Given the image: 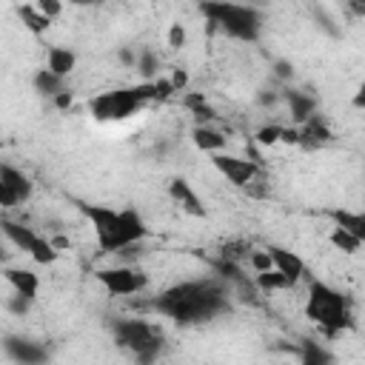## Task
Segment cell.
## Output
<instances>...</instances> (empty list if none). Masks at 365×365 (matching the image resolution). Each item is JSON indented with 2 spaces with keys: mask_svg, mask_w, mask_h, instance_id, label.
Here are the masks:
<instances>
[{
  "mask_svg": "<svg viewBox=\"0 0 365 365\" xmlns=\"http://www.w3.org/2000/svg\"><path fill=\"white\" fill-rule=\"evenodd\" d=\"M225 305L222 288L211 279H197V282H180L168 291L160 294L157 311L171 317L174 322H202L211 319L220 308Z\"/></svg>",
  "mask_w": 365,
  "mask_h": 365,
  "instance_id": "1",
  "label": "cell"
},
{
  "mask_svg": "<svg viewBox=\"0 0 365 365\" xmlns=\"http://www.w3.org/2000/svg\"><path fill=\"white\" fill-rule=\"evenodd\" d=\"M83 214L88 217L94 234H97V245L103 254H120L131 245H137L148 228L143 222V217L134 208H108V205H83Z\"/></svg>",
  "mask_w": 365,
  "mask_h": 365,
  "instance_id": "2",
  "label": "cell"
},
{
  "mask_svg": "<svg viewBox=\"0 0 365 365\" xmlns=\"http://www.w3.org/2000/svg\"><path fill=\"white\" fill-rule=\"evenodd\" d=\"M200 11L217 26L222 29L228 37L234 40H245V43H254L259 40V31H262V14L251 6H242V3H231V0H205L200 6Z\"/></svg>",
  "mask_w": 365,
  "mask_h": 365,
  "instance_id": "3",
  "label": "cell"
},
{
  "mask_svg": "<svg viewBox=\"0 0 365 365\" xmlns=\"http://www.w3.org/2000/svg\"><path fill=\"white\" fill-rule=\"evenodd\" d=\"M305 317L317 322L325 334H336L351 325V305L336 288L314 279L308 288V299H305Z\"/></svg>",
  "mask_w": 365,
  "mask_h": 365,
  "instance_id": "4",
  "label": "cell"
},
{
  "mask_svg": "<svg viewBox=\"0 0 365 365\" xmlns=\"http://www.w3.org/2000/svg\"><path fill=\"white\" fill-rule=\"evenodd\" d=\"M143 108V100L137 97L134 86L131 88H111V91H103L97 97H91L88 103V111L94 120L100 123H120L131 114H137Z\"/></svg>",
  "mask_w": 365,
  "mask_h": 365,
  "instance_id": "5",
  "label": "cell"
},
{
  "mask_svg": "<svg viewBox=\"0 0 365 365\" xmlns=\"http://www.w3.org/2000/svg\"><path fill=\"white\" fill-rule=\"evenodd\" d=\"M97 282L111 297H131L148 288V274L137 265H114V268H100Z\"/></svg>",
  "mask_w": 365,
  "mask_h": 365,
  "instance_id": "6",
  "label": "cell"
},
{
  "mask_svg": "<svg viewBox=\"0 0 365 365\" xmlns=\"http://www.w3.org/2000/svg\"><path fill=\"white\" fill-rule=\"evenodd\" d=\"M114 334L120 339V345L131 348L140 359H151L154 351L160 348V336H157V328L148 325L145 319H120L114 325Z\"/></svg>",
  "mask_w": 365,
  "mask_h": 365,
  "instance_id": "7",
  "label": "cell"
},
{
  "mask_svg": "<svg viewBox=\"0 0 365 365\" xmlns=\"http://www.w3.org/2000/svg\"><path fill=\"white\" fill-rule=\"evenodd\" d=\"M211 165L237 188H245L257 174H259V165L254 160H245V157H234V154H225V151H217L211 154Z\"/></svg>",
  "mask_w": 365,
  "mask_h": 365,
  "instance_id": "8",
  "label": "cell"
},
{
  "mask_svg": "<svg viewBox=\"0 0 365 365\" xmlns=\"http://www.w3.org/2000/svg\"><path fill=\"white\" fill-rule=\"evenodd\" d=\"M31 191H34V185L23 171H17L9 163L0 165V205L3 208H14V205L26 202L31 197Z\"/></svg>",
  "mask_w": 365,
  "mask_h": 365,
  "instance_id": "9",
  "label": "cell"
},
{
  "mask_svg": "<svg viewBox=\"0 0 365 365\" xmlns=\"http://www.w3.org/2000/svg\"><path fill=\"white\" fill-rule=\"evenodd\" d=\"M168 194H171V200H174L182 211H188L191 217H205V205L200 202V197H197V191L191 188L188 180L174 177V180L168 182Z\"/></svg>",
  "mask_w": 365,
  "mask_h": 365,
  "instance_id": "10",
  "label": "cell"
},
{
  "mask_svg": "<svg viewBox=\"0 0 365 365\" xmlns=\"http://www.w3.org/2000/svg\"><path fill=\"white\" fill-rule=\"evenodd\" d=\"M268 254H271V259H274V268H277V271H282L294 285L305 277V262H302V257H299L297 251L282 248V245H271V248H268Z\"/></svg>",
  "mask_w": 365,
  "mask_h": 365,
  "instance_id": "11",
  "label": "cell"
},
{
  "mask_svg": "<svg viewBox=\"0 0 365 365\" xmlns=\"http://www.w3.org/2000/svg\"><path fill=\"white\" fill-rule=\"evenodd\" d=\"M191 140H194V145L200 148V151H205V154H217V151H225V134L222 131H217L214 125H208V123H200V125H194L191 128Z\"/></svg>",
  "mask_w": 365,
  "mask_h": 365,
  "instance_id": "12",
  "label": "cell"
},
{
  "mask_svg": "<svg viewBox=\"0 0 365 365\" xmlns=\"http://www.w3.org/2000/svg\"><path fill=\"white\" fill-rule=\"evenodd\" d=\"M6 282H9L17 294H23V297H29V299H34L37 291H40V277H37L34 271H29V268H6Z\"/></svg>",
  "mask_w": 365,
  "mask_h": 365,
  "instance_id": "13",
  "label": "cell"
},
{
  "mask_svg": "<svg viewBox=\"0 0 365 365\" xmlns=\"http://www.w3.org/2000/svg\"><path fill=\"white\" fill-rule=\"evenodd\" d=\"M6 354L14 362H23V365H34V362H43L48 356L46 348H40L34 342H26V339H9L6 342Z\"/></svg>",
  "mask_w": 365,
  "mask_h": 365,
  "instance_id": "14",
  "label": "cell"
},
{
  "mask_svg": "<svg viewBox=\"0 0 365 365\" xmlns=\"http://www.w3.org/2000/svg\"><path fill=\"white\" fill-rule=\"evenodd\" d=\"M74 66H77V54H74L71 48H66V46H51V48L46 51V68H51L54 74L68 77V74L74 71Z\"/></svg>",
  "mask_w": 365,
  "mask_h": 365,
  "instance_id": "15",
  "label": "cell"
},
{
  "mask_svg": "<svg viewBox=\"0 0 365 365\" xmlns=\"http://www.w3.org/2000/svg\"><path fill=\"white\" fill-rule=\"evenodd\" d=\"M3 234H6V240L9 242H14L20 251H31L34 248V242L40 240V234H34L29 225H23V222H14V220H3Z\"/></svg>",
  "mask_w": 365,
  "mask_h": 365,
  "instance_id": "16",
  "label": "cell"
},
{
  "mask_svg": "<svg viewBox=\"0 0 365 365\" xmlns=\"http://www.w3.org/2000/svg\"><path fill=\"white\" fill-rule=\"evenodd\" d=\"M334 225H342L345 231H351L354 237H359L365 242V211H348V208H334L328 211Z\"/></svg>",
  "mask_w": 365,
  "mask_h": 365,
  "instance_id": "17",
  "label": "cell"
},
{
  "mask_svg": "<svg viewBox=\"0 0 365 365\" xmlns=\"http://www.w3.org/2000/svg\"><path fill=\"white\" fill-rule=\"evenodd\" d=\"M17 17L23 20V26L31 31V34H46L51 29V17L43 14L34 3H26V6H17Z\"/></svg>",
  "mask_w": 365,
  "mask_h": 365,
  "instance_id": "18",
  "label": "cell"
},
{
  "mask_svg": "<svg viewBox=\"0 0 365 365\" xmlns=\"http://www.w3.org/2000/svg\"><path fill=\"white\" fill-rule=\"evenodd\" d=\"M288 106H291L297 125H302L305 120H311L317 114V100L311 94H302V91H288Z\"/></svg>",
  "mask_w": 365,
  "mask_h": 365,
  "instance_id": "19",
  "label": "cell"
},
{
  "mask_svg": "<svg viewBox=\"0 0 365 365\" xmlns=\"http://www.w3.org/2000/svg\"><path fill=\"white\" fill-rule=\"evenodd\" d=\"M299 131H302V143H305V145H319V143L334 140L331 128L322 123V117H319V114H314L311 120H305V123L299 125Z\"/></svg>",
  "mask_w": 365,
  "mask_h": 365,
  "instance_id": "20",
  "label": "cell"
},
{
  "mask_svg": "<svg viewBox=\"0 0 365 365\" xmlns=\"http://www.w3.org/2000/svg\"><path fill=\"white\" fill-rule=\"evenodd\" d=\"M328 242H331L336 251H342V254H356V251L365 245L359 237H354V234H351V231H345L342 225H334V228H331Z\"/></svg>",
  "mask_w": 365,
  "mask_h": 365,
  "instance_id": "21",
  "label": "cell"
},
{
  "mask_svg": "<svg viewBox=\"0 0 365 365\" xmlns=\"http://www.w3.org/2000/svg\"><path fill=\"white\" fill-rule=\"evenodd\" d=\"M63 80H66V77L54 74L51 68H40V71L34 74V88H37L40 94H46V97H54V94L63 91Z\"/></svg>",
  "mask_w": 365,
  "mask_h": 365,
  "instance_id": "22",
  "label": "cell"
},
{
  "mask_svg": "<svg viewBox=\"0 0 365 365\" xmlns=\"http://www.w3.org/2000/svg\"><path fill=\"white\" fill-rule=\"evenodd\" d=\"M254 282H257V288H262V291H285V288H291V285H294V282H291L282 271H277V268L259 271Z\"/></svg>",
  "mask_w": 365,
  "mask_h": 365,
  "instance_id": "23",
  "label": "cell"
},
{
  "mask_svg": "<svg viewBox=\"0 0 365 365\" xmlns=\"http://www.w3.org/2000/svg\"><path fill=\"white\" fill-rule=\"evenodd\" d=\"M29 257H31L34 262H40V265H51V262H57V257H60V248H57L51 240L40 237V240L34 242V248L29 251Z\"/></svg>",
  "mask_w": 365,
  "mask_h": 365,
  "instance_id": "24",
  "label": "cell"
},
{
  "mask_svg": "<svg viewBox=\"0 0 365 365\" xmlns=\"http://www.w3.org/2000/svg\"><path fill=\"white\" fill-rule=\"evenodd\" d=\"M254 143H259V145H265V148L282 143V125H262V128H257Z\"/></svg>",
  "mask_w": 365,
  "mask_h": 365,
  "instance_id": "25",
  "label": "cell"
},
{
  "mask_svg": "<svg viewBox=\"0 0 365 365\" xmlns=\"http://www.w3.org/2000/svg\"><path fill=\"white\" fill-rule=\"evenodd\" d=\"M134 66H137V71H140L143 80H151L157 74V57H154V51H143Z\"/></svg>",
  "mask_w": 365,
  "mask_h": 365,
  "instance_id": "26",
  "label": "cell"
},
{
  "mask_svg": "<svg viewBox=\"0 0 365 365\" xmlns=\"http://www.w3.org/2000/svg\"><path fill=\"white\" fill-rule=\"evenodd\" d=\"M185 43H188L185 26H182V23H171V26H168V48H171V51H180Z\"/></svg>",
  "mask_w": 365,
  "mask_h": 365,
  "instance_id": "27",
  "label": "cell"
},
{
  "mask_svg": "<svg viewBox=\"0 0 365 365\" xmlns=\"http://www.w3.org/2000/svg\"><path fill=\"white\" fill-rule=\"evenodd\" d=\"M248 262H251V268H254L257 274H259V271L274 268V259H271L268 248H265V251H248Z\"/></svg>",
  "mask_w": 365,
  "mask_h": 365,
  "instance_id": "28",
  "label": "cell"
},
{
  "mask_svg": "<svg viewBox=\"0 0 365 365\" xmlns=\"http://www.w3.org/2000/svg\"><path fill=\"white\" fill-rule=\"evenodd\" d=\"M174 91H177V88H174L171 77H157V80H154V100H168Z\"/></svg>",
  "mask_w": 365,
  "mask_h": 365,
  "instance_id": "29",
  "label": "cell"
},
{
  "mask_svg": "<svg viewBox=\"0 0 365 365\" xmlns=\"http://www.w3.org/2000/svg\"><path fill=\"white\" fill-rule=\"evenodd\" d=\"M34 6H37L43 14H48L51 20L63 14V0H34Z\"/></svg>",
  "mask_w": 365,
  "mask_h": 365,
  "instance_id": "30",
  "label": "cell"
},
{
  "mask_svg": "<svg viewBox=\"0 0 365 365\" xmlns=\"http://www.w3.org/2000/svg\"><path fill=\"white\" fill-rule=\"evenodd\" d=\"M188 80H191V77H188V71H185L182 66H177V68L171 71V83H174L177 91H185V88H188Z\"/></svg>",
  "mask_w": 365,
  "mask_h": 365,
  "instance_id": "31",
  "label": "cell"
},
{
  "mask_svg": "<svg viewBox=\"0 0 365 365\" xmlns=\"http://www.w3.org/2000/svg\"><path fill=\"white\" fill-rule=\"evenodd\" d=\"M191 114L197 117V125H200V123H211V120L217 117V111H214V108H211L208 103H202V106H197V108H194Z\"/></svg>",
  "mask_w": 365,
  "mask_h": 365,
  "instance_id": "32",
  "label": "cell"
},
{
  "mask_svg": "<svg viewBox=\"0 0 365 365\" xmlns=\"http://www.w3.org/2000/svg\"><path fill=\"white\" fill-rule=\"evenodd\" d=\"M274 74H277L279 80H291V74H294V71H291V63H288V60H277V63H274Z\"/></svg>",
  "mask_w": 365,
  "mask_h": 365,
  "instance_id": "33",
  "label": "cell"
},
{
  "mask_svg": "<svg viewBox=\"0 0 365 365\" xmlns=\"http://www.w3.org/2000/svg\"><path fill=\"white\" fill-rule=\"evenodd\" d=\"M51 100H54V106H57V108H71V103H74V94L63 88V91H60V94H54Z\"/></svg>",
  "mask_w": 365,
  "mask_h": 365,
  "instance_id": "34",
  "label": "cell"
},
{
  "mask_svg": "<svg viewBox=\"0 0 365 365\" xmlns=\"http://www.w3.org/2000/svg\"><path fill=\"white\" fill-rule=\"evenodd\" d=\"M351 106H354V108H359V111H365V80H362V83H359V88L354 91Z\"/></svg>",
  "mask_w": 365,
  "mask_h": 365,
  "instance_id": "35",
  "label": "cell"
},
{
  "mask_svg": "<svg viewBox=\"0 0 365 365\" xmlns=\"http://www.w3.org/2000/svg\"><path fill=\"white\" fill-rule=\"evenodd\" d=\"M202 103H205V94H185V97H182V106H185L188 111H194V108L202 106Z\"/></svg>",
  "mask_w": 365,
  "mask_h": 365,
  "instance_id": "36",
  "label": "cell"
},
{
  "mask_svg": "<svg viewBox=\"0 0 365 365\" xmlns=\"http://www.w3.org/2000/svg\"><path fill=\"white\" fill-rule=\"evenodd\" d=\"M348 9H351V14L365 17V0H348Z\"/></svg>",
  "mask_w": 365,
  "mask_h": 365,
  "instance_id": "37",
  "label": "cell"
},
{
  "mask_svg": "<svg viewBox=\"0 0 365 365\" xmlns=\"http://www.w3.org/2000/svg\"><path fill=\"white\" fill-rule=\"evenodd\" d=\"M51 242H54V245H57V248H60V251H63V248H68V245H71V242H68V240H66V237H54V240H51Z\"/></svg>",
  "mask_w": 365,
  "mask_h": 365,
  "instance_id": "38",
  "label": "cell"
},
{
  "mask_svg": "<svg viewBox=\"0 0 365 365\" xmlns=\"http://www.w3.org/2000/svg\"><path fill=\"white\" fill-rule=\"evenodd\" d=\"M71 3H77V6H83V3H91V0H71Z\"/></svg>",
  "mask_w": 365,
  "mask_h": 365,
  "instance_id": "39",
  "label": "cell"
}]
</instances>
